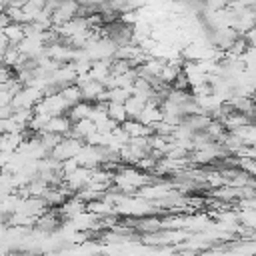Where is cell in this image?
<instances>
[{
	"mask_svg": "<svg viewBox=\"0 0 256 256\" xmlns=\"http://www.w3.org/2000/svg\"><path fill=\"white\" fill-rule=\"evenodd\" d=\"M2 32H4V36L8 38V42H10L12 46H18V44L24 40V36H26L24 24H16V22H10Z\"/></svg>",
	"mask_w": 256,
	"mask_h": 256,
	"instance_id": "6da1fadb",
	"label": "cell"
},
{
	"mask_svg": "<svg viewBox=\"0 0 256 256\" xmlns=\"http://www.w3.org/2000/svg\"><path fill=\"white\" fill-rule=\"evenodd\" d=\"M10 46H12V44L8 42V38L4 36V32H0V56H4V52H6Z\"/></svg>",
	"mask_w": 256,
	"mask_h": 256,
	"instance_id": "7a4b0ae2",
	"label": "cell"
},
{
	"mask_svg": "<svg viewBox=\"0 0 256 256\" xmlns=\"http://www.w3.org/2000/svg\"><path fill=\"white\" fill-rule=\"evenodd\" d=\"M8 24H10V18H8L4 12H0V32H2V30H4Z\"/></svg>",
	"mask_w": 256,
	"mask_h": 256,
	"instance_id": "3957f363",
	"label": "cell"
}]
</instances>
